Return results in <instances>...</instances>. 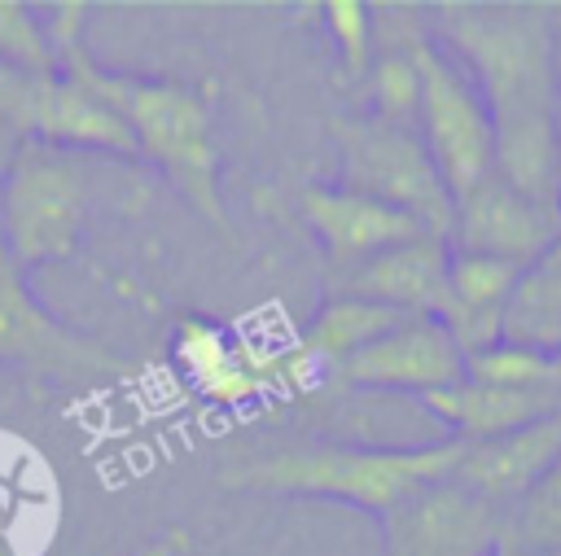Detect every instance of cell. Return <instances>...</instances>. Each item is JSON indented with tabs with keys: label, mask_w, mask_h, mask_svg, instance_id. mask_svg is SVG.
<instances>
[{
	"label": "cell",
	"mask_w": 561,
	"mask_h": 556,
	"mask_svg": "<svg viewBox=\"0 0 561 556\" xmlns=\"http://www.w3.org/2000/svg\"><path fill=\"white\" fill-rule=\"evenodd\" d=\"M438 35L465 57L495 127V175L539 206L557 210L561 136H557V66L552 9L443 0L434 9Z\"/></svg>",
	"instance_id": "obj_1"
},
{
	"label": "cell",
	"mask_w": 561,
	"mask_h": 556,
	"mask_svg": "<svg viewBox=\"0 0 561 556\" xmlns=\"http://www.w3.org/2000/svg\"><path fill=\"white\" fill-rule=\"evenodd\" d=\"M57 70L88 88L96 101H105L131 131L136 158L158 166L175 193L219 232L228 236V210L219 193V144H215V118H210V92L184 79H153V74H123L101 66L88 44V4L83 0H57L44 13Z\"/></svg>",
	"instance_id": "obj_2"
},
{
	"label": "cell",
	"mask_w": 561,
	"mask_h": 556,
	"mask_svg": "<svg viewBox=\"0 0 561 556\" xmlns=\"http://www.w3.org/2000/svg\"><path fill=\"white\" fill-rule=\"evenodd\" d=\"M465 442L443 438L425 447H368V442H289L219 460L215 477L228 490L337 499L386 521L408 495L451 477Z\"/></svg>",
	"instance_id": "obj_3"
},
{
	"label": "cell",
	"mask_w": 561,
	"mask_h": 556,
	"mask_svg": "<svg viewBox=\"0 0 561 556\" xmlns=\"http://www.w3.org/2000/svg\"><path fill=\"white\" fill-rule=\"evenodd\" d=\"M131 162L79 153L44 140H13L0 171V241L18 271L70 263L88 223L105 206H123L118 175Z\"/></svg>",
	"instance_id": "obj_4"
},
{
	"label": "cell",
	"mask_w": 561,
	"mask_h": 556,
	"mask_svg": "<svg viewBox=\"0 0 561 556\" xmlns=\"http://www.w3.org/2000/svg\"><path fill=\"white\" fill-rule=\"evenodd\" d=\"M329 136L342 158V188L403 210L430 236H443V241L451 236L456 201L416 127L386 123L373 114H355V118L337 114L329 118Z\"/></svg>",
	"instance_id": "obj_5"
},
{
	"label": "cell",
	"mask_w": 561,
	"mask_h": 556,
	"mask_svg": "<svg viewBox=\"0 0 561 556\" xmlns=\"http://www.w3.org/2000/svg\"><path fill=\"white\" fill-rule=\"evenodd\" d=\"M0 368L26 377L31 385H101L123 377L131 363L105 341L61 324L26 285V271L9 258L0 241Z\"/></svg>",
	"instance_id": "obj_6"
},
{
	"label": "cell",
	"mask_w": 561,
	"mask_h": 556,
	"mask_svg": "<svg viewBox=\"0 0 561 556\" xmlns=\"http://www.w3.org/2000/svg\"><path fill=\"white\" fill-rule=\"evenodd\" d=\"M412 53H416V74H421L416 136L425 140V149L456 201L460 193H469L473 184L495 175V127H491V114H486L478 88L469 83V74H460L438 53L430 31L416 35Z\"/></svg>",
	"instance_id": "obj_7"
},
{
	"label": "cell",
	"mask_w": 561,
	"mask_h": 556,
	"mask_svg": "<svg viewBox=\"0 0 561 556\" xmlns=\"http://www.w3.org/2000/svg\"><path fill=\"white\" fill-rule=\"evenodd\" d=\"M386 556H495L504 547V508L443 477L408 495L386 521Z\"/></svg>",
	"instance_id": "obj_8"
},
{
	"label": "cell",
	"mask_w": 561,
	"mask_h": 556,
	"mask_svg": "<svg viewBox=\"0 0 561 556\" xmlns=\"http://www.w3.org/2000/svg\"><path fill=\"white\" fill-rule=\"evenodd\" d=\"M465 377V350L443 328V320L408 315L390 333H381L373 346L351 355L333 381L351 390H377V394H434Z\"/></svg>",
	"instance_id": "obj_9"
},
{
	"label": "cell",
	"mask_w": 561,
	"mask_h": 556,
	"mask_svg": "<svg viewBox=\"0 0 561 556\" xmlns=\"http://www.w3.org/2000/svg\"><path fill=\"white\" fill-rule=\"evenodd\" d=\"M557 241H561L557 210L530 201L500 175H486L482 184L456 197L451 236H447L456 254H486V258H508L526 267Z\"/></svg>",
	"instance_id": "obj_10"
},
{
	"label": "cell",
	"mask_w": 561,
	"mask_h": 556,
	"mask_svg": "<svg viewBox=\"0 0 561 556\" xmlns=\"http://www.w3.org/2000/svg\"><path fill=\"white\" fill-rule=\"evenodd\" d=\"M298 215H302V223L311 228V236L320 241V250L329 258V280L359 267L364 258H373L381 250L430 236L403 210H394L377 197L351 193L342 184H307L298 193Z\"/></svg>",
	"instance_id": "obj_11"
},
{
	"label": "cell",
	"mask_w": 561,
	"mask_h": 556,
	"mask_svg": "<svg viewBox=\"0 0 561 556\" xmlns=\"http://www.w3.org/2000/svg\"><path fill=\"white\" fill-rule=\"evenodd\" d=\"M171 363L188 390L224 407L250 403L263 390L285 385V355H259L206 315H184L171 328Z\"/></svg>",
	"instance_id": "obj_12"
},
{
	"label": "cell",
	"mask_w": 561,
	"mask_h": 556,
	"mask_svg": "<svg viewBox=\"0 0 561 556\" xmlns=\"http://www.w3.org/2000/svg\"><path fill=\"white\" fill-rule=\"evenodd\" d=\"M447 263H451V245L443 236H416L408 245L381 250V254L364 258L359 267L333 276L329 293L368 298V302H381L399 315L443 320V311H447Z\"/></svg>",
	"instance_id": "obj_13"
},
{
	"label": "cell",
	"mask_w": 561,
	"mask_h": 556,
	"mask_svg": "<svg viewBox=\"0 0 561 556\" xmlns=\"http://www.w3.org/2000/svg\"><path fill=\"white\" fill-rule=\"evenodd\" d=\"M561 460V407L548 412L543 420H530L513 433L486 438V442H465L451 482L465 490L482 495L495 508H513L552 464Z\"/></svg>",
	"instance_id": "obj_14"
},
{
	"label": "cell",
	"mask_w": 561,
	"mask_h": 556,
	"mask_svg": "<svg viewBox=\"0 0 561 556\" xmlns=\"http://www.w3.org/2000/svg\"><path fill=\"white\" fill-rule=\"evenodd\" d=\"M456 442H486L500 433H513L530 420H543L548 412L561 407V394H526V390H500L460 377L447 390L421 394L416 398Z\"/></svg>",
	"instance_id": "obj_15"
},
{
	"label": "cell",
	"mask_w": 561,
	"mask_h": 556,
	"mask_svg": "<svg viewBox=\"0 0 561 556\" xmlns=\"http://www.w3.org/2000/svg\"><path fill=\"white\" fill-rule=\"evenodd\" d=\"M500 341L561 355V241L522 267L504 302Z\"/></svg>",
	"instance_id": "obj_16"
},
{
	"label": "cell",
	"mask_w": 561,
	"mask_h": 556,
	"mask_svg": "<svg viewBox=\"0 0 561 556\" xmlns=\"http://www.w3.org/2000/svg\"><path fill=\"white\" fill-rule=\"evenodd\" d=\"M465 377L500 390H526V394H561V355L495 341L465 359Z\"/></svg>",
	"instance_id": "obj_17"
},
{
	"label": "cell",
	"mask_w": 561,
	"mask_h": 556,
	"mask_svg": "<svg viewBox=\"0 0 561 556\" xmlns=\"http://www.w3.org/2000/svg\"><path fill=\"white\" fill-rule=\"evenodd\" d=\"M561 547V460L504 512V552Z\"/></svg>",
	"instance_id": "obj_18"
},
{
	"label": "cell",
	"mask_w": 561,
	"mask_h": 556,
	"mask_svg": "<svg viewBox=\"0 0 561 556\" xmlns=\"http://www.w3.org/2000/svg\"><path fill=\"white\" fill-rule=\"evenodd\" d=\"M0 61L22 74H57V53L35 4L0 0Z\"/></svg>",
	"instance_id": "obj_19"
},
{
	"label": "cell",
	"mask_w": 561,
	"mask_h": 556,
	"mask_svg": "<svg viewBox=\"0 0 561 556\" xmlns=\"http://www.w3.org/2000/svg\"><path fill=\"white\" fill-rule=\"evenodd\" d=\"M320 18H324V31L337 48L342 74L364 79L368 61H373V4H364V0H324Z\"/></svg>",
	"instance_id": "obj_20"
},
{
	"label": "cell",
	"mask_w": 561,
	"mask_h": 556,
	"mask_svg": "<svg viewBox=\"0 0 561 556\" xmlns=\"http://www.w3.org/2000/svg\"><path fill=\"white\" fill-rule=\"evenodd\" d=\"M188 552V538H184V530H167V534H153L140 552H131V556H184Z\"/></svg>",
	"instance_id": "obj_21"
},
{
	"label": "cell",
	"mask_w": 561,
	"mask_h": 556,
	"mask_svg": "<svg viewBox=\"0 0 561 556\" xmlns=\"http://www.w3.org/2000/svg\"><path fill=\"white\" fill-rule=\"evenodd\" d=\"M495 556H561V547H552V552H504V547H500Z\"/></svg>",
	"instance_id": "obj_22"
},
{
	"label": "cell",
	"mask_w": 561,
	"mask_h": 556,
	"mask_svg": "<svg viewBox=\"0 0 561 556\" xmlns=\"http://www.w3.org/2000/svg\"><path fill=\"white\" fill-rule=\"evenodd\" d=\"M9 149H13V136H4V131H0V171H4V158H9Z\"/></svg>",
	"instance_id": "obj_23"
},
{
	"label": "cell",
	"mask_w": 561,
	"mask_h": 556,
	"mask_svg": "<svg viewBox=\"0 0 561 556\" xmlns=\"http://www.w3.org/2000/svg\"><path fill=\"white\" fill-rule=\"evenodd\" d=\"M557 136H561V96H557Z\"/></svg>",
	"instance_id": "obj_24"
},
{
	"label": "cell",
	"mask_w": 561,
	"mask_h": 556,
	"mask_svg": "<svg viewBox=\"0 0 561 556\" xmlns=\"http://www.w3.org/2000/svg\"><path fill=\"white\" fill-rule=\"evenodd\" d=\"M557 219H561V188H557Z\"/></svg>",
	"instance_id": "obj_25"
}]
</instances>
